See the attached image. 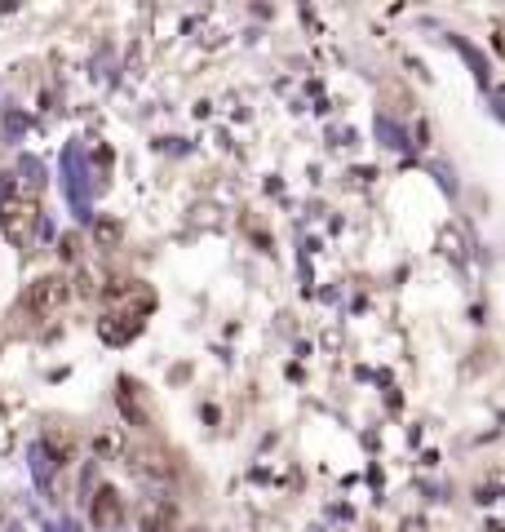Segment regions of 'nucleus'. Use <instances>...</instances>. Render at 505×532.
<instances>
[{
	"instance_id": "f257e3e1",
	"label": "nucleus",
	"mask_w": 505,
	"mask_h": 532,
	"mask_svg": "<svg viewBox=\"0 0 505 532\" xmlns=\"http://www.w3.org/2000/svg\"><path fill=\"white\" fill-rule=\"evenodd\" d=\"M0 231H5L9 244L27 249L40 231V204L32 196H9L5 204H0Z\"/></svg>"
},
{
	"instance_id": "f03ea898",
	"label": "nucleus",
	"mask_w": 505,
	"mask_h": 532,
	"mask_svg": "<svg viewBox=\"0 0 505 532\" xmlns=\"http://www.w3.org/2000/svg\"><path fill=\"white\" fill-rule=\"evenodd\" d=\"M67 280L63 275H40V280H32L27 284V298H23V306L36 315V320H49V315H58L63 311V302H67Z\"/></svg>"
},
{
	"instance_id": "7ed1b4c3",
	"label": "nucleus",
	"mask_w": 505,
	"mask_h": 532,
	"mask_svg": "<svg viewBox=\"0 0 505 532\" xmlns=\"http://www.w3.org/2000/svg\"><path fill=\"white\" fill-rule=\"evenodd\" d=\"M142 532H178V506L169 497H151L142 506Z\"/></svg>"
},
{
	"instance_id": "20e7f679",
	"label": "nucleus",
	"mask_w": 505,
	"mask_h": 532,
	"mask_svg": "<svg viewBox=\"0 0 505 532\" xmlns=\"http://www.w3.org/2000/svg\"><path fill=\"white\" fill-rule=\"evenodd\" d=\"M89 519H94L98 528H116L120 519H125V506H120V493H116V488H98V493H94V506H89Z\"/></svg>"
},
{
	"instance_id": "39448f33",
	"label": "nucleus",
	"mask_w": 505,
	"mask_h": 532,
	"mask_svg": "<svg viewBox=\"0 0 505 532\" xmlns=\"http://www.w3.org/2000/svg\"><path fill=\"white\" fill-rule=\"evenodd\" d=\"M116 404H120V413H125V422H129V426H147V413H142L138 395H133V382H120Z\"/></svg>"
},
{
	"instance_id": "423d86ee",
	"label": "nucleus",
	"mask_w": 505,
	"mask_h": 532,
	"mask_svg": "<svg viewBox=\"0 0 505 532\" xmlns=\"http://www.w3.org/2000/svg\"><path fill=\"white\" fill-rule=\"evenodd\" d=\"M98 240H102V244L120 240V227H116V222H98Z\"/></svg>"
}]
</instances>
